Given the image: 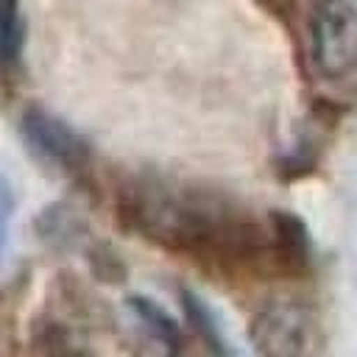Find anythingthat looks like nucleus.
Segmentation results:
<instances>
[{"mask_svg":"<svg viewBox=\"0 0 357 357\" xmlns=\"http://www.w3.org/2000/svg\"><path fill=\"white\" fill-rule=\"evenodd\" d=\"M120 218L145 240L215 265H251L284 259L276 215L257 218L234 198L178 178L142 176L120 190Z\"/></svg>","mask_w":357,"mask_h":357,"instance_id":"obj_1","label":"nucleus"},{"mask_svg":"<svg viewBox=\"0 0 357 357\" xmlns=\"http://www.w3.org/2000/svg\"><path fill=\"white\" fill-rule=\"evenodd\" d=\"M307 59L315 81L340 100L357 98V6L315 0L307 20Z\"/></svg>","mask_w":357,"mask_h":357,"instance_id":"obj_2","label":"nucleus"},{"mask_svg":"<svg viewBox=\"0 0 357 357\" xmlns=\"http://www.w3.org/2000/svg\"><path fill=\"white\" fill-rule=\"evenodd\" d=\"M318 324L315 315L296 301H273L262 307L251 324L254 349L262 354L290 357L318 351Z\"/></svg>","mask_w":357,"mask_h":357,"instance_id":"obj_3","label":"nucleus"},{"mask_svg":"<svg viewBox=\"0 0 357 357\" xmlns=\"http://www.w3.org/2000/svg\"><path fill=\"white\" fill-rule=\"evenodd\" d=\"M22 137L31 145L33 153H39L45 162L56 165L64 173H84L89 165V148L86 142L59 117L31 109L25 112L22 123Z\"/></svg>","mask_w":357,"mask_h":357,"instance_id":"obj_4","label":"nucleus"},{"mask_svg":"<svg viewBox=\"0 0 357 357\" xmlns=\"http://www.w3.org/2000/svg\"><path fill=\"white\" fill-rule=\"evenodd\" d=\"M25 25L20 0H0V81H11L20 73Z\"/></svg>","mask_w":357,"mask_h":357,"instance_id":"obj_5","label":"nucleus"},{"mask_svg":"<svg viewBox=\"0 0 357 357\" xmlns=\"http://www.w3.org/2000/svg\"><path fill=\"white\" fill-rule=\"evenodd\" d=\"M134 307L139 310V318L148 324V329L151 332H156L162 340H167L170 346H176L178 343V332H176V324L162 312V310H156L153 304H148V301H142V298H137L134 301Z\"/></svg>","mask_w":357,"mask_h":357,"instance_id":"obj_6","label":"nucleus"},{"mask_svg":"<svg viewBox=\"0 0 357 357\" xmlns=\"http://www.w3.org/2000/svg\"><path fill=\"white\" fill-rule=\"evenodd\" d=\"M8 218H11V192H8L6 181L0 178V248H3L6 234H8Z\"/></svg>","mask_w":357,"mask_h":357,"instance_id":"obj_7","label":"nucleus"},{"mask_svg":"<svg viewBox=\"0 0 357 357\" xmlns=\"http://www.w3.org/2000/svg\"><path fill=\"white\" fill-rule=\"evenodd\" d=\"M259 3H265V6H273V8H279V6H284L287 0H259Z\"/></svg>","mask_w":357,"mask_h":357,"instance_id":"obj_8","label":"nucleus"}]
</instances>
